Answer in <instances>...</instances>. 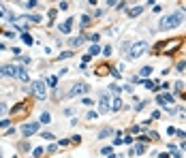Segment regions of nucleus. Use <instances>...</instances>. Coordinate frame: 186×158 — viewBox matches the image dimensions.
I'll use <instances>...</instances> for the list:
<instances>
[{
  "label": "nucleus",
  "instance_id": "20",
  "mask_svg": "<svg viewBox=\"0 0 186 158\" xmlns=\"http://www.w3.org/2000/svg\"><path fill=\"white\" fill-rule=\"evenodd\" d=\"M109 135H111V128H103V131L99 133V137H101V139H105V137H109Z\"/></svg>",
  "mask_w": 186,
  "mask_h": 158
},
{
  "label": "nucleus",
  "instance_id": "29",
  "mask_svg": "<svg viewBox=\"0 0 186 158\" xmlns=\"http://www.w3.org/2000/svg\"><path fill=\"white\" fill-rule=\"evenodd\" d=\"M9 124H11V122H9V120H0V128H6Z\"/></svg>",
  "mask_w": 186,
  "mask_h": 158
},
{
  "label": "nucleus",
  "instance_id": "19",
  "mask_svg": "<svg viewBox=\"0 0 186 158\" xmlns=\"http://www.w3.org/2000/svg\"><path fill=\"white\" fill-rule=\"evenodd\" d=\"M122 107H124V105H122V100H120V98H116V100H113V107H111V109H113V111H120Z\"/></svg>",
  "mask_w": 186,
  "mask_h": 158
},
{
  "label": "nucleus",
  "instance_id": "11",
  "mask_svg": "<svg viewBox=\"0 0 186 158\" xmlns=\"http://www.w3.org/2000/svg\"><path fill=\"white\" fill-rule=\"evenodd\" d=\"M19 107H22V109H13V115H15V118H22V115L28 113V105H26V103L19 105Z\"/></svg>",
  "mask_w": 186,
  "mask_h": 158
},
{
  "label": "nucleus",
  "instance_id": "37",
  "mask_svg": "<svg viewBox=\"0 0 186 158\" xmlns=\"http://www.w3.org/2000/svg\"><path fill=\"white\" fill-rule=\"evenodd\" d=\"M182 150H186V143H182Z\"/></svg>",
  "mask_w": 186,
  "mask_h": 158
},
{
  "label": "nucleus",
  "instance_id": "5",
  "mask_svg": "<svg viewBox=\"0 0 186 158\" xmlns=\"http://www.w3.org/2000/svg\"><path fill=\"white\" fill-rule=\"evenodd\" d=\"M86 90H88V86H86V83H75V86L68 90V98L81 96V94H86Z\"/></svg>",
  "mask_w": 186,
  "mask_h": 158
},
{
  "label": "nucleus",
  "instance_id": "32",
  "mask_svg": "<svg viewBox=\"0 0 186 158\" xmlns=\"http://www.w3.org/2000/svg\"><path fill=\"white\" fill-rule=\"evenodd\" d=\"M6 15H9V13L4 11V9H2V6H0V19H2V17H6Z\"/></svg>",
  "mask_w": 186,
  "mask_h": 158
},
{
  "label": "nucleus",
  "instance_id": "28",
  "mask_svg": "<svg viewBox=\"0 0 186 158\" xmlns=\"http://www.w3.org/2000/svg\"><path fill=\"white\" fill-rule=\"evenodd\" d=\"M79 141H81V137H79V135H75V137H71V143H79Z\"/></svg>",
  "mask_w": 186,
  "mask_h": 158
},
{
  "label": "nucleus",
  "instance_id": "2",
  "mask_svg": "<svg viewBox=\"0 0 186 158\" xmlns=\"http://www.w3.org/2000/svg\"><path fill=\"white\" fill-rule=\"evenodd\" d=\"M184 45L182 39H173V41H165V43H158L154 47V53H175L180 47Z\"/></svg>",
  "mask_w": 186,
  "mask_h": 158
},
{
  "label": "nucleus",
  "instance_id": "36",
  "mask_svg": "<svg viewBox=\"0 0 186 158\" xmlns=\"http://www.w3.org/2000/svg\"><path fill=\"white\" fill-rule=\"evenodd\" d=\"M107 158H118V156H113V154H109V156H107Z\"/></svg>",
  "mask_w": 186,
  "mask_h": 158
},
{
  "label": "nucleus",
  "instance_id": "6",
  "mask_svg": "<svg viewBox=\"0 0 186 158\" xmlns=\"http://www.w3.org/2000/svg\"><path fill=\"white\" fill-rule=\"evenodd\" d=\"M15 75H17V66H13V64L0 66V77H15Z\"/></svg>",
  "mask_w": 186,
  "mask_h": 158
},
{
  "label": "nucleus",
  "instance_id": "23",
  "mask_svg": "<svg viewBox=\"0 0 186 158\" xmlns=\"http://www.w3.org/2000/svg\"><path fill=\"white\" fill-rule=\"evenodd\" d=\"M81 26H84V28L90 26V17H88V15H81Z\"/></svg>",
  "mask_w": 186,
  "mask_h": 158
},
{
  "label": "nucleus",
  "instance_id": "7",
  "mask_svg": "<svg viewBox=\"0 0 186 158\" xmlns=\"http://www.w3.org/2000/svg\"><path fill=\"white\" fill-rule=\"evenodd\" d=\"M34 133H39V124H37V122L22 126V135H24V137H30V135H34Z\"/></svg>",
  "mask_w": 186,
  "mask_h": 158
},
{
  "label": "nucleus",
  "instance_id": "3",
  "mask_svg": "<svg viewBox=\"0 0 186 158\" xmlns=\"http://www.w3.org/2000/svg\"><path fill=\"white\" fill-rule=\"evenodd\" d=\"M32 94H34V98L37 100H45L47 98V83L45 81H34L32 83Z\"/></svg>",
  "mask_w": 186,
  "mask_h": 158
},
{
  "label": "nucleus",
  "instance_id": "16",
  "mask_svg": "<svg viewBox=\"0 0 186 158\" xmlns=\"http://www.w3.org/2000/svg\"><path fill=\"white\" fill-rule=\"evenodd\" d=\"M141 11H143V6H133L130 11H128V15L130 17H137V15H141Z\"/></svg>",
  "mask_w": 186,
  "mask_h": 158
},
{
  "label": "nucleus",
  "instance_id": "8",
  "mask_svg": "<svg viewBox=\"0 0 186 158\" xmlns=\"http://www.w3.org/2000/svg\"><path fill=\"white\" fill-rule=\"evenodd\" d=\"M107 111H111L109 98H107V96H101V100H99V113H107Z\"/></svg>",
  "mask_w": 186,
  "mask_h": 158
},
{
  "label": "nucleus",
  "instance_id": "35",
  "mask_svg": "<svg viewBox=\"0 0 186 158\" xmlns=\"http://www.w3.org/2000/svg\"><path fill=\"white\" fill-rule=\"evenodd\" d=\"M88 2H90V4H96V0H88Z\"/></svg>",
  "mask_w": 186,
  "mask_h": 158
},
{
  "label": "nucleus",
  "instance_id": "38",
  "mask_svg": "<svg viewBox=\"0 0 186 158\" xmlns=\"http://www.w3.org/2000/svg\"><path fill=\"white\" fill-rule=\"evenodd\" d=\"M182 96H184V98H186V92H182Z\"/></svg>",
  "mask_w": 186,
  "mask_h": 158
},
{
  "label": "nucleus",
  "instance_id": "26",
  "mask_svg": "<svg viewBox=\"0 0 186 158\" xmlns=\"http://www.w3.org/2000/svg\"><path fill=\"white\" fill-rule=\"evenodd\" d=\"M43 154V150H41V147H37V150H34V154H32V158H39Z\"/></svg>",
  "mask_w": 186,
  "mask_h": 158
},
{
  "label": "nucleus",
  "instance_id": "15",
  "mask_svg": "<svg viewBox=\"0 0 186 158\" xmlns=\"http://www.w3.org/2000/svg\"><path fill=\"white\" fill-rule=\"evenodd\" d=\"M143 152H146V145H143V143H137V145L130 150V154H143Z\"/></svg>",
  "mask_w": 186,
  "mask_h": 158
},
{
  "label": "nucleus",
  "instance_id": "13",
  "mask_svg": "<svg viewBox=\"0 0 186 158\" xmlns=\"http://www.w3.org/2000/svg\"><path fill=\"white\" fill-rule=\"evenodd\" d=\"M107 73H111V66H107V64L96 66V75H107Z\"/></svg>",
  "mask_w": 186,
  "mask_h": 158
},
{
  "label": "nucleus",
  "instance_id": "1",
  "mask_svg": "<svg viewBox=\"0 0 186 158\" xmlns=\"http://www.w3.org/2000/svg\"><path fill=\"white\" fill-rule=\"evenodd\" d=\"M182 19H184V13H182V11H175V13H171V15L163 17L161 24H158V30H171V28H178V26L182 24Z\"/></svg>",
  "mask_w": 186,
  "mask_h": 158
},
{
  "label": "nucleus",
  "instance_id": "31",
  "mask_svg": "<svg viewBox=\"0 0 186 158\" xmlns=\"http://www.w3.org/2000/svg\"><path fill=\"white\" fill-rule=\"evenodd\" d=\"M137 141H139V143H143V145H146V143L150 141V139H148V137H139V139H137Z\"/></svg>",
  "mask_w": 186,
  "mask_h": 158
},
{
  "label": "nucleus",
  "instance_id": "10",
  "mask_svg": "<svg viewBox=\"0 0 186 158\" xmlns=\"http://www.w3.org/2000/svg\"><path fill=\"white\" fill-rule=\"evenodd\" d=\"M15 77H19L24 83H26V81H30V77H28V71H26V69H22V66H17V75H15Z\"/></svg>",
  "mask_w": 186,
  "mask_h": 158
},
{
  "label": "nucleus",
  "instance_id": "12",
  "mask_svg": "<svg viewBox=\"0 0 186 158\" xmlns=\"http://www.w3.org/2000/svg\"><path fill=\"white\" fill-rule=\"evenodd\" d=\"M71 28H73V19H71V17H68V19L64 22V24H60V32H71Z\"/></svg>",
  "mask_w": 186,
  "mask_h": 158
},
{
  "label": "nucleus",
  "instance_id": "14",
  "mask_svg": "<svg viewBox=\"0 0 186 158\" xmlns=\"http://www.w3.org/2000/svg\"><path fill=\"white\" fill-rule=\"evenodd\" d=\"M86 39H84V36H75V39H71L68 41V45H71V47H79V45H81Z\"/></svg>",
  "mask_w": 186,
  "mask_h": 158
},
{
  "label": "nucleus",
  "instance_id": "34",
  "mask_svg": "<svg viewBox=\"0 0 186 158\" xmlns=\"http://www.w3.org/2000/svg\"><path fill=\"white\" fill-rule=\"evenodd\" d=\"M107 4H109V6H116L118 2H116V0H107Z\"/></svg>",
  "mask_w": 186,
  "mask_h": 158
},
{
  "label": "nucleus",
  "instance_id": "17",
  "mask_svg": "<svg viewBox=\"0 0 186 158\" xmlns=\"http://www.w3.org/2000/svg\"><path fill=\"white\" fill-rule=\"evenodd\" d=\"M150 73H152V69H150V66H143V69L139 71V75H141V77H150Z\"/></svg>",
  "mask_w": 186,
  "mask_h": 158
},
{
  "label": "nucleus",
  "instance_id": "21",
  "mask_svg": "<svg viewBox=\"0 0 186 158\" xmlns=\"http://www.w3.org/2000/svg\"><path fill=\"white\" fill-rule=\"evenodd\" d=\"M71 56H73L71 51H62V53L58 56V60H66V58H71Z\"/></svg>",
  "mask_w": 186,
  "mask_h": 158
},
{
  "label": "nucleus",
  "instance_id": "39",
  "mask_svg": "<svg viewBox=\"0 0 186 158\" xmlns=\"http://www.w3.org/2000/svg\"><path fill=\"white\" fill-rule=\"evenodd\" d=\"M182 64H184V69H186V60H184V62H182Z\"/></svg>",
  "mask_w": 186,
  "mask_h": 158
},
{
  "label": "nucleus",
  "instance_id": "4",
  "mask_svg": "<svg viewBox=\"0 0 186 158\" xmlns=\"http://www.w3.org/2000/svg\"><path fill=\"white\" fill-rule=\"evenodd\" d=\"M146 49H148V43H146V41H139V43H135V45H130L128 58H130V60H135V58H139V56L143 53Z\"/></svg>",
  "mask_w": 186,
  "mask_h": 158
},
{
  "label": "nucleus",
  "instance_id": "30",
  "mask_svg": "<svg viewBox=\"0 0 186 158\" xmlns=\"http://www.w3.org/2000/svg\"><path fill=\"white\" fill-rule=\"evenodd\" d=\"M26 6H28V9H34V6H37V0H28V4H26Z\"/></svg>",
  "mask_w": 186,
  "mask_h": 158
},
{
  "label": "nucleus",
  "instance_id": "33",
  "mask_svg": "<svg viewBox=\"0 0 186 158\" xmlns=\"http://www.w3.org/2000/svg\"><path fill=\"white\" fill-rule=\"evenodd\" d=\"M4 111H6V105H4V103H0V115H2Z\"/></svg>",
  "mask_w": 186,
  "mask_h": 158
},
{
  "label": "nucleus",
  "instance_id": "24",
  "mask_svg": "<svg viewBox=\"0 0 186 158\" xmlns=\"http://www.w3.org/2000/svg\"><path fill=\"white\" fill-rule=\"evenodd\" d=\"M56 81H58L56 77H47V81H45V83H47V86H51V88H54V86H56Z\"/></svg>",
  "mask_w": 186,
  "mask_h": 158
},
{
  "label": "nucleus",
  "instance_id": "22",
  "mask_svg": "<svg viewBox=\"0 0 186 158\" xmlns=\"http://www.w3.org/2000/svg\"><path fill=\"white\" fill-rule=\"evenodd\" d=\"M49 120H51V115H49V113H43V115H41V124H47Z\"/></svg>",
  "mask_w": 186,
  "mask_h": 158
},
{
  "label": "nucleus",
  "instance_id": "25",
  "mask_svg": "<svg viewBox=\"0 0 186 158\" xmlns=\"http://www.w3.org/2000/svg\"><path fill=\"white\" fill-rule=\"evenodd\" d=\"M101 49L99 47H96V45H92V47H90V51H88V53H90V56H96V53H99Z\"/></svg>",
  "mask_w": 186,
  "mask_h": 158
},
{
  "label": "nucleus",
  "instance_id": "9",
  "mask_svg": "<svg viewBox=\"0 0 186 158\" xmlns=\"http://www.w3.org/2000/svg\"><path fill=\"white\" fill-rule=\"evenodd\" d=\"M156 103H158V105H171V103H173V96H171V94H161V96L156 98Z\"/></svg>",
  "mask_w": 186,
  "mask_h": 158
},
{
  "label": "nucleus",
  "instance_id": "27",
  "mask_svg": "<svg viewBox=\"0 0 186 158\" xmlns=\"http://www.w3.org/2000/svg\"><path fill=\"white\" fill-rule=\"evenodd\" d=\"M165 111H167V113H178V109H175V107H165Z\"/></svg>",
  "mask_w": 186,
  "mask_h": 158
},
{
  "label": "nucleus",
  "instance_id": "18",
  "mask_svg": "<svg viewBox=\"0 0 186 158\" xmlns=\"http://www.w3.org/2000/svg\"><path fill=\"white\" fill-rule=\"evenodd\" d=\"M22 41H24L26 45H32V43H34V39H32L30 34H22Z\"/></svg>",
  "mask_w": 186,
  "mask_h": 158
}]
</instances>
